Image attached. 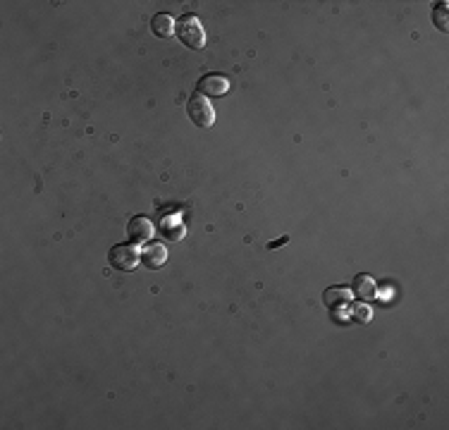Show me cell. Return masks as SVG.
Segmentation results:
<instances>
[{
    "label": "cell",
    "mask_w": 449,
    "mask_h": 430,
    "mask_svg": "<svg viewBox=\"0 0 449 430\" xmlns=\"http://www.w3.org/2000/svg\"><path fill=\"white\" fill-rule=\"evenodd\" d=\"M349 299H352V289L349 287H342V285H335V287H328L323 291V304L328 309H339V306H347Z\"/></svg>",
    "instance_id": "cell-8"
},
{
    "label": "cell",
    "mask_w": 449,
    "mask_h": 430,
    "mask_svg": "<svg viewBox=\"0 0 449 430\" xmlns=\"http://www.w3.org/2000/svg\"><path fill=\"white\" fill-rule=\"evenodd\" d=\"M371 315H373V311H371V306H366V304H359L352 309V318L356 320V323H368Z\"/></svg>",
    "instance_id": "cell-11"
},
{
    "label": "cell",
    "mask_w": 449,
    "mask_h": 430,
    "mask_svg": "<svg viewBox=\"0 0 449 430\" xmlns=\"http://www.w3.org/2000/svg\"><path fill=\"white\" fill-rule=\"evenodd\" d=\"M230 91V79L223 74H206L196 84V93L204 98H220Z\"/></svg>",
    "instance_id": "cell-4"
},
{
    "label": "cell",
    "mask_w": 449,
    "mask_h": 430,
    "mask_svg": "<svg viewBox=\"0 0 449 430\" xmlns=\"http://www.w3.org/2000/svg\"><path fill=\"white\" fill-rule=\"evenodd\" d=\"M289 241V235H284V237H280V239H275V241H270L268 244V249H278V246H282V244H287Z\"/></svg>",
    "instance_id": "cell-12"
},
{
    "label": "cell",
    "mask_w": 449,
    "mask_h": 430,
    "mask_svg": "<svg viewBox=\"0 0 449 430\" xmlns=\"http://www.w3.org/2000/svg\"><path fill=\"white\" fill-rule=\"evenodd\" d=\"M175 34L186 48H204L206 46V29H204V24L199 22L196 14H184V17L177 19Z\"/></svg>",
    "instance_id": "cell-1"
},
{
    "label": "cell",
    "mask_w": 449,
    "mask_h": 430,
    "mask_svg": "<svg viewBox=\"0 0 449 430\" xmlns=\"http://www.w3.org/2000/svg\"><path fill=\"white\" fill-rule=\"evenodd\" d=\"M186 112H189V120L194 122L196 127H201V130H208V127H213L215 122V110L213 106H210L208 98L204 96H191L189 101H186Z\"/></svg>",
    "instance_id": "cell-3"
},
{
    "label": "cell",
    "mask_w": 449,
    "mask_h": 430,
    "mask_svg": "<svg viewBox=\"0 0 449 430\" xmlns=\"http://www.w3.org/2000/svg\"><path fill=\"white\" fill-rule=\"evenodd\" d=\"M352 294L359 301H371L378 296V283H375L371 275H356L352 283Z\"/></svg>",
    "instance_id": "cell-7"
},
{
    "label": "cell",
    "mask_w": 449,
    "mask_h": 430,
    "mask_svg": "<svg viewBox=\"0 0 449 430\" xmlns=\"http://www.w3.org/2000/svg\"><path fill=\"white\" fill-rule=\"evenodd\" d=\"M433 22L440 32H447L449 24H447V3H440L435 10H433Z\"/></svg>",
    "instance_id": "cell-10"
},
{
    "label": "cell",
    "mask_w": 449,
    "mask_h": 430,
    "mask_svg": "<svg viewBox=\"0 0 449 430\" xmlns=\"http://www.w3.org/2000/svg\"><path fill=\"white\" fill-rule=\"evenodd\" d=\"M127 237H130L132 244H144L153 237V222L144 215L132 217L130 225H127Z\"/></svg>",
    "instance_id": "cell-6"
},
{
    "label": "cell",
    "mask_w": 449,
    "mask_h": 430,
    "mask_svg": "<svg viewBox=\"0 0 449 430\" xmlns=\"http://www.w3.org/2000/svg\"><path fill=\"white\" fill-rule=\"evenodd\" d=\"M175 24L177 22L167 12H158V14H153V19H151V32L156 34L158 38H170L172 34H175Z\"/></svg>",
    "instance_id": "cell-9"
},
{
    "label": "cell",
    "mask_w": 449,
    "mask_h": 430,
    "mask_svg": "<svg viewBox=\"0 0 449 430\" xmlns=\"http://www.w3.org/2000/svg\"><path fill=\"white\" fill-rule=\"evenodd\" d=\"M139 259H141V263H144L149 270H158V268H162V265H165L167 249L162 244H158V241H146V246L139 251Z\"/></svg>",
    "instance_id": "cell-5"
},
{
    "label": "cell",
    "mask_w": 449,
    "mask_h": 430,
    "mask_svg": "<svg viewBox=\"0 0 449 430\" xmlns=\"http://www.w3.org/2000/svg\"><path fill=\"white\" fill-rule=\"evenodd\" d=\"M108 261H110L112 268L120 270V273H132V270L136 268V263H141L139 251H136V246L132 244V241L112 246L110 254H108Z\"/></svg>",
    "instance_id": "cell-2"
}]
</instances>
